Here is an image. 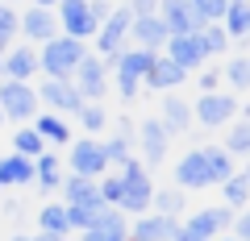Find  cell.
<instances>
[{"label":"cell","mask_w":250,"mask_h":241,"mask_svg":"<svg viewBox=\"0 0 250 241\" xmlns=\"http://www.w3.org/2000/svg\"><path fill=\"white\" fill-rule=\"evenodd\" d=\"M67 208V204H62ZM104 212V204H75V208H67V229L71 233H83L88 224H96V216Z\"/></svg>","instance_id":"obj_36"},{"label":"cell","mask_w":250,"mask_h":241,"mask_svg":"<svg viewBox=\"0 0 250 241\" xmlns=\"http://www.w3.org/2000/svg\"><path fill=\"white\" fill-rule=\"evenodd\" d=\"M200 158H205V167H208V183H213V187H221L225 179L233 175V158L221 150V146L205 142V146H200Z\"/></svg>","instance_id":"obj_28"},{"label":"cell","mask_w":250,"mask_h":241,"mask_svg":"<svg viewBox=\"0 0 250 241\" xmlns=\"http://www.w3.org/2000/svg\"><path fill=\"white\" fill-rule=\"evenodd\" d=\"M0 4H9V9H13V4H17V0H0Z\"/></svg>","instance_id":"obj_52"},{"label":"cell","mask_w":250,"mask_h":241,"mask_svg":"<svg viewBox=\"0 0 250 241\" xmlns=\"http://www.w3.org/2000/svg\"><path fill=\"white\" fill-rule=\"evenodd\" d=\"M221 196H225V208H229V212L250 208V179L242 175V170H233V175L221 183Z\"/></svg>","instance_id":"obj_31"},{"label":"cell","mask_w":250,"mask_h":241,"mask_svg":"<svg viewBox=\"0 0 250 241\" xmlns=\"http://www.w3.org/2000/svg\"><path fill=\"white\" fill-rule=\"evenodd\" d=\"M188 4H192V13H196L205 25H221L225 9H229V0H188Z\"/></svg>","instance_id":"obj_38"},{"label":"cell","mask_w":250,"mask_h":241,"mask_svg":"<svg viewBox=\"0 0 250 241\" xmlns=\"http://www.w3.org/2000/svg\"><path fill=\"white\" fill-rule=\"evenodd\" d=\"M71 88L80 92V100H83V104H104V92H108V71H104V63H100L96 54H88V58H83L80 67H75Z\"/></svg>","instance_id":"obj_10"},{"label":"cell","mask_w":250,"mask_h":241,"mask_svg":"<svg viewBox=\"0 0 250 241\" xmlns=\"http://www.w3.org/2000/svg\"><path fill=\"white\" fill-rule=\"evenodd\" d=\"M13 42H17V13L9 4H0V58L13 50Z\"/></svg>","instance_id":"obj_39"},{"label":"cell","mask_w":250,"mask_h":241,"mask_svg":"<svg viewBox=\"0 0 250 241\" xmlns=\"http://www.w3.org/2000/svg\"><path fill=\"white\" fill-rule=\"evenodd\" d=\"M217 241H233V237H229V233H225V237H217Z\"/></svg>","instance_id":"obj_53"},{"label":"cell","mask_w":250,"mask_h":241,"mask_svg":"<svg viewBox=\"0 0 250 241\" xmlns=\"http://www.w3.org/2000/svg\"><path fill=\"white\" fill-rule=\"evenodd\" d=\"M167 58L179 67V71H200V67H208V54H205V46H200V34H175V37H167Z\"/></svg>","instance_id":"obj_15"},{"label":"cell","mask_w":250,"mask_h":241,"mask_svg":"<svg viewBox=\"0 0 250 241\" xmlns=\"http://www.w3.org/2000/svg\"><path fill=\"white\" fill-rule=\"evenodd\" d=\"M221 150L229 154V158H250V121H229V125H225Z\"/></svg>","instance_id":"obj_32"},{"label":"cell","mask_w":250,"mask_h":241,"mask_svg":"<svg viewBox=\"0 0 250 241\" xmlns=\"http://www.w3.org/2000/svg\"><path fill=\"white\" fill-rule=\"evenodd\" d=\"M75 121H80L83 137H104V129H108V112H104V104H83L80 112H75Z\"/></svg>","instance_id":"obj_33"},{"label":"cell","mask_w":250,"mask_h":241,"mask_svg":"<svg viewBox=\"0 0 250 241\" xmlns=\"http://www.w3.org/2000/svg\"><path fill=\"white\" fill-rule=\"evenodd\" d=\"M154 58H159V54H150V50H134V46H125V50L117 54L113 79H117V96H121L125 104H134V96L142 92V79H146V71H150Z\"/></svg>","instance_id":"obj_3"},{"label":"cell","mask_w":250,"mask_h":241,"mask_svg":"<svg viewBox=\"0 0 250 241\" xmlns=\"http://www.w3.org/2000/svg\"><path fill=\"white\" fill-rule=\"evenodd\" d=\"M242 46H250V29H246V37H242Z\"/></svg>","instance_id":"obj_50"},{"label":"cell","mask_w":250,"mask_h":241,"mask_svg":"<svg viewBox=\"0 0 250 241\" xmlns=\"http://www.w3.org/2000/svg\"><path fill=\"white\" fill-rule=\"evenodd\" d=\"M229 237H233V241H250V208H242V212L233 216V224H229Z\"/></svg>","instance_id":"obj_41"},{"label":"cell","mask_w":250,"mask_h":241,"mask_svg":"<svg viewBox=\"0 0 250 241\" xmlns=\"http://www.w3.org/2000/svg\"><path fill=\"white\" fill-rule=\"evenodd\" d=\"M242 104L233 92H208V96H196L192 100V121H200V129H225L229 121H238Z\"/></svg>","instance_id":"obj_5"},{"label":"cell","mask_w":250,"mask_h":241,"mask_svg":"<svg viewBox=\"0 0 250 241\" xmlns=\"http://www.w3.org/2000/svg\"><path fill=\"white\" fill-rule=\"evenodd\" d=\"M175 233H179V221L159 216V212L134 216V224H129V241H171Z\"/></svg>","instance_id":"obj_20"},{"label":"cell","mask_w":250,"mask_h":241,"mask_svg":"<svg viewBox=\"0 0 250 241\" xmlns=\"http://www.w3.org/2000/svg\"><path fill=\"white\" fill-rule=\"evenodd\" d=\"M238 116H242V121H250V104H242V112H238Z\"/></svg>","instance_id":"obj_49"},{"label":"cell","mask_w":250,"mask_h":241,"mask_svg":"<svg viewBox=\"0 0 250 241\" xmlns=\"http://www.w3.org/2000/svg\"><path fill=\"white\" fill-rule=\"evenodd\" d=\"M62 204L75 208V204H100V187L96 179H80V175H62Z\"/></svg>","instance_id":"obj_25"},{"label":"cell","mask_w":250,"mask_h":241,"mask_svg":"<svg viewBox=\"0 0 250 241\" xmlns=\"http://www.w3.org/2000/svg\"><path fill=\"white\" fill-rule=\"evenodd\" d=\"M38 233H50V237H67V208L62 204H42L38 212Z\"/></svg>","instance_id":"obj_34"},{"label":"cell","mask_w":250,"mask_h":241,"mask_svg":"<svg viewBox=\"0 0 250 241\" xmlns=\"http://www.w3.org/2000/svg\"><path fill=\"white\" fill-rule=\"evenodd\" d=\"M175 187L179 191L213 187V183H208V167H205V158H200V146H196V150H188V154H179V162H175Z\"/></svg>","instance_id":"obj_18"},{"label":"cell","mask_w":250,"mask_h":241,"mask_svg":"<svg viewBox=\"0 0 250 241\" xmlns=\"http://www.w3.org/2000/svg\"><path fill=\"white\" fill-rule=\"evenodd\" d=\"M150 212L179 221V216L188 212V191H179V187H154V196H150Z\"/></svg>","instance_id":"obj_27"},{"label":"cell","mask_w":250,"mask_h":241,"mask_svg":"<svg viewBox=\"0 0 250 241\" xmlns=\"http://www.w3.org/2000/svg\"><path fill=\"white\" fill-rule=\"evenodd\" d=\"M0 79H4V71H0Z\"/></svg>","instance_id":"obj_55"},{"label":"cell","mask_w":250,"mask_h":241,"mask_svg":"<svg viewBox=\"0 0 250 241\" xmlns=\"http://www.w3.org/2000/svg\"><path fill=\"white\" fill-rule=\"evenodd\" d=\"M29 4H34V9H50V13H54V4H59V0H29Z\"/></svg>","instance_id":"obj_46"},{"label":"cell","mask_w":250,"mask_h":241,"mask_svg":"<svg viewBox=\"0 0 250 241\" xmlns=\"http://www.w3.org/2000/svg\"><path fill=\"white\" fill-rule=\"evenodd\" d=\"M34 92H38V104H42L46 112H54V116H75L83 108L80 92H75L71 83H62V79H42Z\"/></svg>","instance_id":"obj_11"},{"label":"cell","mask_w":250,"mask_h":241,"mask_svg":"<svg viewBox=\"0 0 250 241\" xmlns=\"http://www.w3.org/2000/svg\"><path fill=\"white\" fill-rule=\"evenodd\" d=\"M171 241H205V237H196V233H188L184 224H179V233H175V237H171Z\"/></svg>","instance_id":"obj_45"},{"label":"cell","mask_w":250,"mask_h":241,"mask_svg":"<svg viewBox=\"0 0 250 241\" xmlns=\"http://www.w3.org/2000/svg\"><path fill=\"white\" fill-rule=\"evenodd\" d=\"M34 129L46 146H67L71 142V121L67 116H54V112H38L34 116Z\"/></svg>","instance_id":"obj_26"},{"label":"cell","mask_w":250,"mask_h":241,"mask_svg":"<svg viewBox=\"0 0 250 241\" xmlns=\"http://www.w3.org/2000/svg\"><path fill=\"white\" fill-rule=\"evenodd\" d=\"M21 212H25V208H21V200H4V216H13V221H17Z\"/></svg>","instance_id":"obj_44"},{"label":"cell","mask_w":250,"mask_h":241,"mask_svg":"<svg viewBox=\"0 0 250 241\" xmlns=\"http://www.w3.org/2000/svg\"><path fill=\"white\" fill-rule=\"evenodd\" d=\"M196 88H200V96L221 92V71H217V67H200V71H196Z\"/></svg>","instance_id":"obj_40"},{"label":"cell","mask_w":250,"mask_h":241,"mask_svg":"<svg viewBox=\"0 0 250 241\" xmlns=\"http://www.w3.org/2000/svg\"><path fill=\"white\" fill-rule=\"evenodd\" d=\"M88 13H92V21H96V25H104L108 13H113V0H88Z\"/></svg>","instance_id":"obj_43"},{"label":"cell","mask_w":250,"mask_h":241,"mask_svg":"<svg viewBox=\"0 0 250 241\" xmlns=\"http://www.w3.org/2000/svg\"><path fill=\"white\" fill-rule=\"evenodd\" d=\"M67 175H80V179H100V175H108L104 142H100V137H80V142H71V154H67Z\"/></svg>","instance_id":"obj_6"},{"label":"cell","mask_w":250,"mask_h":241,"mask_svg":"<svg viewBox=\"0 0 250 241\" xmlns=\"http://www.w3.org/2000/svg\"><path fill=\"white\" fill-rule=\"evenodd\" d=\"M221 29L229 34V42H242L250 29V0H229V9L221 17Z\"/></svg>","instance_id":"obj_30"},{"label":"cell","mask_w":250,"mask_h":241,"mask_svg":"<svg viewBox=\"0 0 250 241\" xmlns=\"http://www.w3.org/2000/svg\"><path fill=\"white\" fill-rule=\"evenodd\" d=\"M221 83L233 88V96H238V92H250V54H229V58H225Z\"/></svg>","instance_id":"obj_29"},{"label":"cell","mask_w":250,"mask_h":241,"mask_svg":"<svg viewBox=\"0 0 250 241\" xmlns=\"http://www.w3.org/2000/svg\"><path fill=\"white\" fill-rule=\"evenodd\" d=\"M129 21H134V13L125 9V4H113V13H108V21L96 29V58L104 63V71H113L117 54L125 50V42H129Z\"/></svg>","instance_id":"obj_4"},{"label":"cell","mask_w":250,"mask_h":241,"mask_svg":"<svg viewBox=\"0 0 250 241\" xmlns=\"http://www.w3.org/2000/svg\"><path fill=\"white\" fill-rule=\"evenodd\" d=\"M50 146L38 137V129L34 125H21L17 133H13V154H21V158H38V154H46Z\"/></svg>","instance_id":"obj_35"},{"label":"cell","mask_w":250,"mask_h":241,"mask_svg":"<svg viewBox=\"0 0 250 241\" xmlns=\"http://www.w3.org/2000/svg\"><path fill=\"white\" fill-rule=\"evenodd\" d=\"M80 241H129V221H125L117 208H104L96 216V224L80 233Z\"/></svg>","instance_id":"obj_21"},{"label":"cell","mask_w":250,"mask_h":241,"mask_svg":"<svg viewBox=\"0 0 250 241\" xmlns=\"http://www.w3.org/2000/svg\"><path fill=\"white\" fill-rule=\"evenodd\" d=\"M125 9L134 13V17H154L159 13V0H125Z\"/></svg>","instance_id":"obj_42"},{"label":"cell","mask_w":250,"mask_h":241,"mask_svg":"<svg viewBox=\"0 0 250 241\" xmlns=\"http://www.w3.org/2000/svg\"><path fill=\"white\" fill-rule=\"evenodd\" d=\"M88 42H75V37H67V34H59V37H50L46 46H38V71L46 75V79H62V83H71V75H75V67L88 58Z\"/></svg>","instance_id":"obj_1"},{"label":"cell","mask_w":250,"mask_h":241,"mask_svg":"<svg viewBox=\"0 0 250 241\" xmlns=\"http://www.w3.org/2000/svg\"><path fill=\"white\" fill-rule=\"evenodd\" d=\"M17 34L25 37V46H46L50 37H59V21H54V13L50 9H34L29 4L25 13H17Z\"/></svg>","instance_id":"obj_14"},{"label":"cell","mask_w":250,"mask_h":241,"mask_svg":"<svg viewBox=\"0 0 250 241\" xmlns=\"http://www.w3.org/2000/svg\"><path fill=\"white\" fill-rule=\"evenodd\" d=\"M171 154V137L163 133L159 116H146V121H138V162H142L146 170L163 167Z\"/></svg>","instance_id":"obj_8"},{"label":"cell","mask_w":250,"mask_h":241,"mask_svg":"<svg viewBox=\"0 0 250 241\" xmlns=\"http://www.w3.org/2000/svg\"><path fill=\"white\" fill-rule=\"evenodd\" d=\"M159 125L167 137H188L192 133V100H184L179 92H167V96L159 100Z\"/></svg>","instance_id":"obj_12"},{"label":"cell","mask_w":250,"mask_h":241,"mask_svg":"<svg viewBox=\"0 0 250 241\" xmlns=\"http://www.w3.org/2000/svg\"><path fill=\"white\" fill-rule=\"evenodd\" d=\"M159 21L167 25V37H175V34H200V29H205V21L192 13L188 0H159Z\"/></svg>","instance_id":"obj_16"},{"label":"cell","mask_w":250,"mask_h":241,"mask_svg":"<svg viewBox=\"0 0 250 241\" xmlns=\"http://www.w3.org/2000/svg\"><path fill=\"white\" fill-rule=\"evenodd\" d=\"M242 175H246V179H250V158H246V170H242Z\"/></svg>","instance_id":"obj_51"},{"label":"cell","mask_w":250,"mask_h":241,"mask_svg":"<svg viewBox=\"0 0 250 241\" xmlns=\"http://www.w3.org/2000/svg\"><path fill=\"white\" fill-rule=\"evenodd\" d=\"M0 125H4V112H0Z\"/></svg>","instance_id":"obj_54"},{"label":"cell","mask_w":250,"mask_h":241,"mask_svg":"<svg viewBox=\"0 0 250 241\" xmlns=\"http://www.w3.org/2000/svg\"><path fill=\"white\" fill-rule=\"evenodd\" d=\"M9 241H38V237H34V233H13Z\"/></svg>","instance_id":"obj_47"},{"label":"cell","mask_w":250,"mask_h":241,"mask_svg":"<svg viewBox=\"0 0 250 241\" xmlns=\"http://www.w3.org/2000/svg\"><path fill=\"white\" fill-rule=\"evenodd\" d=\"M62 187V158L59 154H38L34 158V191L38 196H50V191Z\"/></svg>","instance_id":"obj_23"},{"label":"cell","mask_w":250,"mask_h":241,"mask_svg":"<svg viewBox=\"0 0 250 241\" xmlns=\"http://www.w3.org/2000/svg\"><path fill=\"white\" fill-rule=\"evenodd\" d=\"M233 216H238V212H229L225 204H213V208H200V212H192L188 221H179V224H184L188 233L205 237V241H217V237H225V233H229Z\"/></svg>","instance_id":"obj_13"},{"label":"cell","mask_w":250,"mask_h":241,"mask_svg":"<svg viewBox=\"0 0 250 241\" xmlns=\"http://www.w3.org/2000/svg\"><path fill=\"white\" fill-rule=\"evenodd\" d=\"M38 241H67V237H50V233H34Z\"/></svg>","instance_id":"obj_48"},{"label":"cell","mask_w":250,"mask_h":241,"mask_svg":"<svg viewBox=\"0 0 250 241\" xmlns=\"http://www.w3.org/2000/svg\"><path fill=\"white\" fill-rule=\"evenodd\" d=\"M0 71H4V79H13V83H34V75H38V50H34V46H13V50L0 58Z\"/></svg>","instance_id":"obj_19"},{"label":"cell","mask_w":250,"mask_h":241,"mask_svg":"<svg viewBox=\"0 0 250 241\" xmlns=\"http://www.w3.org/2000/svg\"><path fill=\"white\" fill-rule=\"evenodd\" d=\"M0 112H4V121H34V116L42 112L34 83H13V79H0Z\"/></svg>","instance_id":"obj_7"},{"label":"cell","mask_w":250,"mask_h":241,"mask_svg":"<svg viewBox=\"0 0 250 241\" xmlns=\"http://www.w3.org/2000/svg\"><path fill=\"white\" fill-rule=\"evenodd\" d=\"M117 175H121V204H117V212L121 216H146L150 212V196H154L150 170H146L138 158H129Z\"/></svg>","instance_id":"obj_2"},{"label":"cell","mask_w":250,"mask_h":241,"mask_svg":"<svg viewBox=\"0 0 250 241\" xmlns=\"http://www.w3.org/2000/svg\"><path fill=\"white\" fill-rule=\"evenodd\" d=\"M184 79H188V71H179V67L171 63L167 54H159V58L150 63V71H146L142 88H150V92H159V96H167V92L184 88Z\"/></svg>","instance_id":"obj_22"},{"label":"cell","mask_w":250,"mask_h":241,"mask_svg":"<svg viewBox=\"0 0 250 241\" xmlns=\"http://www.w3.org/2000/svg\"><path fill=\"white\" fill-rule=\"evenodd\" d=\"M125 46L163 54V46H167V25L159 21V13H154V17H134V21H129V42H125Z\"/></svg>","instance_id":"obj_17"},{"label":"cell","mask_w":250,"mask_h":241,"mask_svg":"<svg viewBox=\"0 0 250 241\" xmlns=\"http://www.w3.org/2000/svg\"><path fill=\"white\" fill-rule=\"evenodd\" d=\"M54 21H59V34L75 37V42H88V37H96V21H92L88 13V0H59L54 4Z\"/></svg>","instance_id":"obj_9"},{"label":"cell","mask_w":250,"mask_h":241,"mask_svg":"<svg viewBox=\"0 0 250 241\" xmlns=\"http://www.w3.org/2000/svg\"><path fill=\"white\" fill-rule=\"evenodd\" d=\"M200 46H205L208 58H217V54H225L233 42H229V34H225L221 25H205V29H200Z\"/></svg>","instance_id":"obj_37"},{"label":"cell","mask_w":250,"mask_h":241,"mask_svg":"<svg viewBox=\"0 0 250 241\" xmlns=\"http://www.w3.org/2000/svg\"><path fill=\"white\" fill-rule=\"evenodd\" d=\"M34 183V158L0 154V187H29Z\"/></svg>","instance_id":"obj_24"}]
</instances>
